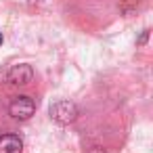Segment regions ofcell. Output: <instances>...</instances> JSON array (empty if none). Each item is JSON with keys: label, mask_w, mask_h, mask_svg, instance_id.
<instances>
[{"label": "cell", "mask_w": 153, "mask_h": 153, "mask_svg": "<svg viewBox=\"0 0 153 153\" xmlns=\"http://www.w3.org/2000/svg\"><path fill=\"white\" fill-rule=\"evenodd\" d=\"M48 115H51V120H55L57 124H63V126H65V124L76 122V117H78V107H76V103L61 99V101H55V103L51 105Z\"/></svg>", "instance_id": "cell-1"}, {"label": "cell", "mask_w": 153, "mask_h": 153, "mask_svg": "<svg viewBox=\"0 0 153 153\" xmlns=\"http://www.w3.org/2000/svg\"><path fill=\"white\" fill-rule=\"evenodd\" d=\"M9 113H11V117H15L19 122H25L36 113V103H34V99H30L25 94H19V97H15L11 101Z\"/></svg>", "instance_id": "cell-2"}, {"label": "cell", "mask_w": 153, "mask_h": 153, "mask_svg": "<svg viewBox=\"0 0 153 153\" xmlns=\"http://www.w3.org/2000/svg\"><path fill=\"white\" fill-rule=\"evenodd\" d=\"M34 78V69L30 63H17L7 71V82L11 86H25Z\"/></svg>", "instance_id": "cell-3"}, {"label": "cell", "mask_w": 153, "mask_h": 153, "mask_svg": "<svg viewBox=\"0 0 153 153\" xmlns=\"http://www.w3.org/2000/svg\"><path fill=\"white\" fill-rule=\"evenodd\" d=\"M23 151V140L19 134H0V153H21Z\"/></svg>", "instance_id": "cell-4"}, {"label": "cell", "mask_w": 153, "mask_h": 153, "mask_svg": "<svg viewBox=\"0 0 153 153\" xmlns=\"http://www.w3.org/2000/svg\"><path fill=\"white\" fill-rule=\"evenodd\" d=\"M147 38H149V32L145 30V32L140 34V38H138V44H145V42H147Z\"/></svg>", "instance_id": "cell-5"}, {"label": "cell", "mask_w": 153, "mask_h": 153, "mask_svg": "<svg viewBox=\"0 0 153 153\" xmlns=\"http://www.w3.org/2000/svg\"><path fill=\"white\" fill-rule=\"evenodd\" d=\"M88 153H107V151H105V149H101V147H94V149H90Z\"/></svg>", "instance_id": "cell-6"}, {"label": "cell", "mask_w": 153, "mask_h": 153, "mask_svg": "<svg viewBox=\"0 0 153 153\" xmlns=\"http://www.w3.org/2000/svg\"><path fill=\"white\" fill-rule=\"evenodd\" d=\"M0 44H2V32H0Z\"/></svg>", "instance_id": "cell-7"}]
</instances>
